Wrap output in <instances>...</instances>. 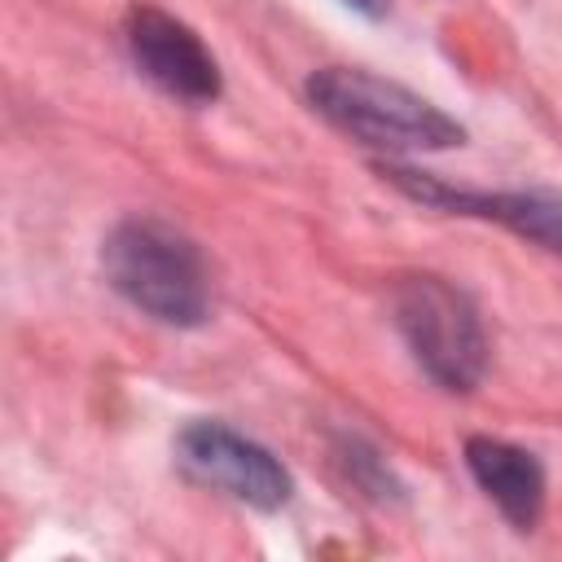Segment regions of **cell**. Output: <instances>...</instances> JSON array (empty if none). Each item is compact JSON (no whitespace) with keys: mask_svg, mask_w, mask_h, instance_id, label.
<instances>
[{"mask_svg":"<svg viewBox=\"0 0 562 562\" xmlns=\"http://www.w3.org/2000/svg\"><path fill=\"white\" fill-rule=\"evenodd\" d=\"M101 268L105 281L136 312L162 325L189 329L202 325L211 312V285L198 246L154 215H132L114 224L101 246Z\"/></svg>","mask_w":562,"mask_h":562,"instance_id":"obj_1","label":"cell"},{"mask_svg":"<svg viewBox=\"0 0 562 562\" xmlns=\"http://www.w3.org/2000/svg\"><path fill=\"white\" fill-rule=\"evenodd\" d=\"M307 101L342 132L378 149H452L465 127L413 88L356 66H325L307 79Z\"/></svg>","mask_w":562,"mask_h":562,"instance_id":"obj_2","label":"cell"},{"mask_svg":"<svg viewBox=\"0 0 562 562\" xmlns=\"http://www.w3.org/2000/svg\"><path fill=\"white\" fill-rule=\"evenodd\" d=\"M395 329L404 334L413 360L443 391H474L487 369V334L479 307L465 290L443 277H404L391 294Z\"/></svg>","mask_w":562,"mask_h":562,"instance_id":"obj_3","label":"cell"},{"mask_svg":"<svg viewBox=\"0 0 562 562\" xmlns=\"http://www.w3.org/2000/svg\"><path fill=\"white\" fill-rule=\"evenodd\" d=\"M176 452L198 483L250 509H281L294 492V479L281 465V457H272L263 443L237 435L224 422H189L176 439Z\"/></svg>","mask_w":562,"mask_h":562,"instance_id":"obj_4","label":"cell"},{"mask_svg":"<svg viewBox=\"0 0 562 562\" xmlns=\"http://www.w3.org/2000/svg\"><path fill=\"white\" fill-rule=\"evenodd\" d=\"M123 40H127L136 70L149 83H158L167 97L189 101V105H206L220 97L215 57L202 44V35L193 26H184L180 18H171L154 4H136L123 22Z\"/></svg>","mask_w":562,"mask_h":562,"instance_id":"obj_5","label":"cell"},{"mask_svg":"<svg viewBox=\"0 0 562 562\" xmlns=\"http://www.w3.org/2000/svg\"><path fill=\"white\" fill-rule=\"evenodd\" d=\"M400 189H408L413 198L422 202H435V206H448V211H461V215H483V220H496L549 250L562 255V193H474V189H448L413 167H382Z\"/></svg>","mask_w":562,"mask_h":562,"instance_id":"obj_6","label":"cell"},{"mask_svg":"<svg viewBox=\"0 0 562 562\" xmlns=\"http://www.w3.org/2000/svg\"><path fill=\"white\" fill-rule=\"evenodd\" d=\"M465 465L514 531H531L540 522L544 465L536 461V452L505 443V439H492V435H470L465 439Z\"/></svg>","mask_w":562,"mask_h":562,"instance_id":"obj_7","label":"cell"},{"mask_svg":"<svg viewBox=\"0 0 562 562\" xmlns=\"http://www.w3.org/2000/svg\"><path fill=\"white\" fill-rule=\"evenodd\" d=\"M347 9H356V13H364V18H382L386 13V0H342Z\"/></svg>","mask_w":562,"mask_h":562,"instance_id":"obj_8","label":"cell"}]
</instances>
